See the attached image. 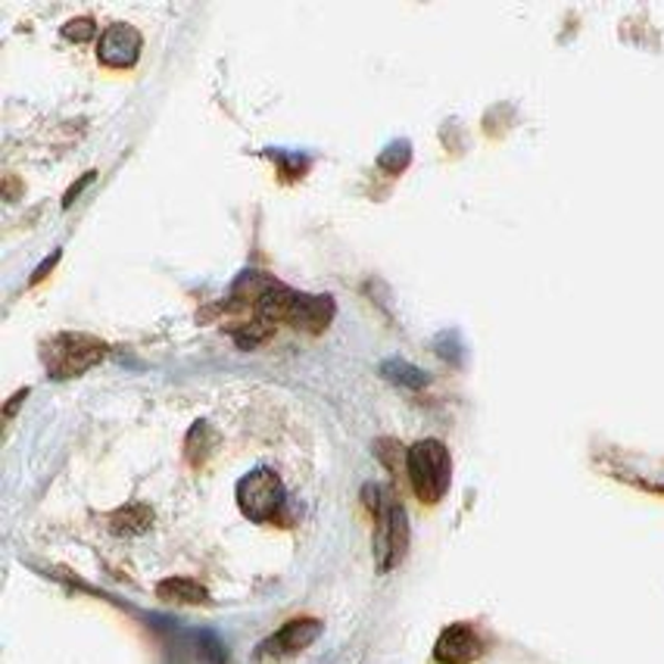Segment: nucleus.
I'll return each instance as SVG.
<instances>
[{
	"label": "nucleus",
	"instance_id": "f257e3e1",
	"mask_svg": "<svg viewBox=\"0 0 664 664\" xmlns=\"http://www.w3.org/2000/svg\"><path fill=\"white\" fill-rule=\"evenodd\" d=\"M406 475L415 497L425 505H437L453 480V459L449 449L440 440L427 437V440L412 443L406 449Z\"/></svg>",
	"mask_w": 664,
	"mask_h": 664
},
{
	"label": "nucleus",
	"instance_id": "f03ea898",
	"mask_svg": "<svg viewBox=\"0 0 664 664\" xmlns=\"http://www.w3.org/2000/svg\"><path fill=\"white\" fill-rule=\"evenodd\" d=\"M371 490H374V518H378V527H374V558H378L381 572H390L406 555V512H403V505L396 499L390 497L388 490H381V487H371Z\"/></svg>",
	"mask_w": 664,
	"mask_h": 664
},
{
	"label": "nucleus",
	"instance_id": "7ed1b4c3",
	"mask_svg": "<svg viewBox=\"0 0 664 664\" xmlns=\"http://www.w3.org/2000/svg\"><path fill=\"white\" fill-rule=\"evenodd\" d=\"M107 356V347L88 334H56L44 350V362L54 378H75Z\"/></svg>",
	"mask_w": 664,
	"mask_h": 664
},
{
	"label": "nucleus",
	"instance_id": "20e7f679",
	"mask_svg": "<svg viewBox=\"0 0 664 664\" xmlns=\"http://www.w3.org/2000/svg\"><path fill=\"white\" fill-rule=\"evenodd\" d=\"M238 505L250 521H272L284 505V483L272 468H257L238 483Z\"/></svg>",
	"mask_w": 664,
	"mask_h": 664
},
{
	"label": "nucleus",
	"instance_id": "39448f33",
	"mask_svg": "<svg viewBox=\"0 0 664 664\" xmlns=\"http://www.w3.org/2000/svg\"><path fill=\"white\" fill-rule=\"evenodd\" d=\"M141 44H144V37H141V32L134 25H129V22H112L110 29L100 35V41H97V56L110 69H129V66L138 63V56H141Z\"/></svg>",
	"mask_w": 664,
	"mask_h": 664
},
{
	"label": "nucleus",
	"instance_id": "423d86ee",
	"mask_svg": "<svg viewBox=\"0 0 664 664\" xmlns=\"http://www.w3.org/2000/svg\"><path fill=\"white\" fill-rule=\"evenodd\" d=\"M322 636V621L315 618H296L287 621L284 628L272 633L262 646H259V658H287L303 649H309Z\"/></svg>",
	"mask_w": 664,
	"mask_h": 664
},
{
	"label": "nucleus",
	"instance_id": "0eeeda50",
	"mask_svg": "<svg viewBox=\"0 0 664 664\" xmlns=\"http://www.w3.org/2000/svg\"><path fill=\"white\" fill-rule=\"evenodd\" d=\"M483 652V640L471 624H449L443 630L437 646H434V658L440 664H471L478 662Z\"/></svg>",
	"mask_w": 664,
	"mask_h": 664
},
{
	"label": "nucleus",
	"instance_id": "6e6552de",
	"mask_svg": "<svg viewBox=\"0 0 664 664\" xmlns=\"http://www.w3.org/2000/svg\"><path fill=\"white\" fill-rule=\"evenodd\" d=\"M156 596L166 599V602H185V606H200L209 596L206 590L197 584V580H187V577H168L156 587Z\"/></svg>",
	"mask_w": 664,
	"mask_h": 664
},
{
	"label": "nucleus",
	"instance_id": "1a4fd4ad",
	"mask_svg": "<svg viewBox=\"0 0 664 664\" xmlns=\"http://www.w3.org/2000/svg\"><path fill=\"white\" fill-rule=\"evenodd\" d=\"M384 374H388L390 381H400V384H409V388H422V384H427L425 371L412 369V366H406V362H384Z\"/></svg>",
	"mask_w": 664,
	"mask_h": 664
},
{
	"label": "nucleus",
	"instance_id": "9d476101",
	"mask_svg": "<svg viewBox=\"0 0 664 664\" xmlns=\"http://www.w3.org/2000/svg\"><path fill=\"white\" fill-rule=\"evenodd\" d=\"M393 153H381V168H388V172H393V175H400L403 168L409 166V144L403 141V144H393Z\"/></svg>",
	"mask_w": 664,
	"mask_h": 664
},
{
	"label": "nucleus",
	"instance_id": "9b49d317",
	"mask_svg": "<svg viewBox=\"0 0 664 664\" xmlns=\"http://www.w3.org/2000/svg\"><path fill=\"white\" fill-rule=\"evenodd\" d=\"M63 35L69 37V41H88L94 35V19H73V22H66V29H63Z\"/></svg>",
	"mask_w": 664,
	"mask_h": 664
},
{
	"label": "nucleus",
	"instance_id": "f8f14e48",
	"mask_svg": "<svg viewBox=\"0 0 664 664\" xmlns=\"http://www.w3.org/2000/svg\"><path fill=\"white\" fill-rule=\"evenodd\" d=\"M94 182V172H88V175H85V178H81V182H78V185H73L69 187V194H66V200H63V204L69 206L75 200V197H78V194H81V191H85V185H91Z\"/></svg>",
	"mask_w": 664,
	"mask_h": 664
}]
</instances>
